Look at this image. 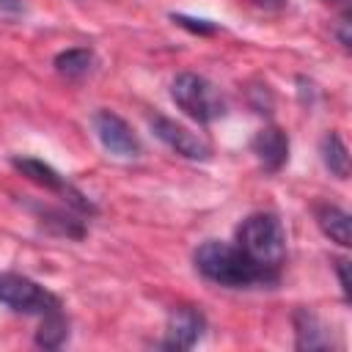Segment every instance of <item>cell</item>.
Instances as JSON below:
<instances>
[{"label": "cell", "instance_id": "52a82bcc", "mask_svg": "<svg viewBox=\"0 0 352 352\" xmlns=\"http://www.w3.org/2000/svg\"><path fill=\"white\" fill-rule=\"evenodd\" d=\"M151 132L168 148H173L176 154H182L187 160H209L212 157V146L201 135L190 132L187 126H182V124H176V121H170L165 116H154L151 118Z\"/></svg>", "mask_w": 352, "mask_h": 352}, {"label": "cell", "instance_id": "ac0fdd59", "mask_svg": "<svg viewBox=\"0 0 352 352\" xmlns=\"http://www.w3.org/2000/svg\"><path fill=\"white\" fill-rule=\"evenodd\" d=\"M349 14H341V19H338V28H336V36H338V41L344 44V47H349V41H352V36H349Z\"/></svg>", "mask_w": 352, "mask_h": 352}, {"label": "cell", "instance_id": "7c38bea8", "mask_svg": "<svg viewBox=\"0 0 352 352\" xmlns=\"http://www.w3.org/2000/svg\"><path fill=\"white\" fill-rule=\"evenodd\" d=\"M319 151H322V162L324 168L336 176V179H346L349 176V151L341 140V135L336 132H327L319 143Z\"/></svg>", "mask_w": 352, "mask_h": 352}, {"label": "cell", "instance_id": "7a4b0ae2", "mask_svg": "<svg viewBox=\"0 0 352 352\" xmlns=\"http://www.w3.org/2000/svg\"><path fill=\"white\" fill-rule=\"evenodd\" d=\"M236 248L267 270H280L286 258V234L275 214L256 212L236 228Z\"/></svg>", "mask_w": 352, "mask_h": 352}, {"label": "cell", "instance_id": "9a60e30c", "mask_svg": "<svg viewBox=\"0 0 352 352\" xmlns=\"http://www.w3.org/2000/svg\"><path fill=\"white\" fill-rule=\"evenodd\" d=\"M91 63H94V55L85 47H72L55 55V69L66 77H82L91 69Z\"/></svg>", "mask_w": 352, "mask_h": 352}, {"label": "cell", "instance_id": "5b68a950", "mask_svg": "<svg viewBox=\"0 0 352 352\" xmlns=\"http://www.w3.org/2000/svg\"><path fill=\"white\" fill-rule=\"evenodd\" d=\"M11 165L22 173V176H28L30 182H36L38 187H44V190H50V192H58L63 201H69L74 209H80V212H96V206L74 187V184H69L66 182V176H60L52 165H47V162H41V160H33V157H14L11 160Z\"/></svg>", "mask_w": 352, "mask_h": 352}, {"label": "cell", "instance_id": "277c9868", "mask_svg": "<svg viewBox=\"0 0 352 352\" xmlns=\"http://www.w3.org/2000/svg\"><path fill=\"white\" fill-rule=\"evenodd\" d=\"M0 302L19 314H47L60 308V300L52 292L16 272H0Z\"/></svg>", "mask_w": 352, "mask_h": 352}, {"label": "cell", "instance_id": "30bf717a", "mask_svg": "<svg viewBox=\"0 0 352 352\" xmlns=\"http://www.w3.org/2000/svg\"><path fill=\"white\" fill-rule=\"evenodd\" d=\"M316 223L324 231V236H330L341 248H349L352 245V220H349V214L344 209L324 204V206L316 209Z\"/></svg>", "mask_w": 352, "mask_h": 352}, {"label": "cell", "instance_id": "2e32d148", "mask_svg": "<svg viewBox=\"0 0 352 352\" xmlns=\"http://www.w3.org/2000/svg\"><path fill=\"white\" fill-rule=\"evenodd\" d=\"M170 19H173L176 25L192 30V33H214V30H217V25H212L209 19H192V16H184V14H173Z\"/></svg>", "mask_w": 352, "mask_h": 352}, {"label": "cell", "instance_id": "9c48e42d", "mask_svg": "<svg viewBox=\"0 0 352 352\" xmlns=\"http://www.w3.org/2000/svg\"><path fill=\"white\" fill-rule=\"evenodd\" d=\"M256 160L261 162L264 170H280L283 162L289 160V138L283 129L278 126H264L256 132L253 143H250Z\"/></svg>", "mask_w": 352, "mask_h": 352}, {"label": "cell", "instance_id": "3957f363", "mask_svg": "<svg viewBox=\"0 0 352 352\" xmlns=\"http://www.w3.org/2000/svg\"><path fill=\"white\" fill-rule=\"evenodd\" d=\"M170 99L176 102V107L184 116H190L198 124L217 121L226 113V102H223L220 91L206 77L192 74V72L176 74V80L170 82Z\"/></svg>", "mask_w": 352, "mask_h": 352}, {"label": "cell", "instance_id": "4fadbf2b", "mask_svg": "<svg viewBox=\"0 0 352 352\" xmlns=\"http://www.w3.org/2000/svg\"><path fill=\"white\" fill-rule=\"evenodd\" d=\"M66 338H69V322L60 314V308L47 311L44 314V322H41V327L36 333V344L44 346V349H58V346L66 344Z\"/></svg>", "mask_w": 352, "mask_h": 352}, {"label": "cell", "instance_id": "e0dca14e", "mask_svg": "<svg viewBox=\"0 0 352 352\" xmlns=\"http://www.w3.org/2000/svg\"><path fill=\"white\" fill-rule=\"evenodd\" d=\"M336 272H338V283H341L344 300H349V261L346 258H336Z\"/></svg>", "mask_w": 352, "mask_h": 352}, {"label": "cell", "instance_id": "ffe728a7", "mask_svg": "<svg viewBox=\"0 0 352 352\" xmlns=\"http://www.w3.org/2000/svg\"><path fill=\"white\" fill-rule=\"evenodd\" d=\"M253 3L261 8H283L286 6V0H253Z\"/></svg>", "mask_w": 352, "mask_h": 352}, {"label": "cell", "instance_id": "ba28073f", "mask_svg": "<svg viewBox=\"0 0 352 352\" xmlns=\"http://www.w3.org/2000/svg\"><path fill=\"white\" fill-rule=\"evenodd\" d=\"M204 314L190 308V305H179L170 311L168 324H165V338H162V349H190L195 346V341L204 333Z\"/></svg>", "mask_w": 352, "mask_h": 352}, {"label": "cell", "instance_id": "6da1fadb", "mask_svg": "<svg viewBox=\"0 0 352 352\" xmlns=\"http://www.w3.org/2000/svg\"><path fill=\"white\" fill-rule=\"evenodd\" d=\"M195 270L209 278L212 283L228 286V289H242V286H270L278 280V270H267L256 264L250 256H245L236 245L209 239L204 242L195 256Z\"/></svg>", "mask_w": 352, "mask_h": 352}, {"label": "cell", "instance_id": "8fae6325", "mask_svg": "<svg viewBox=\"0 0 352 352\" xmlns=\"http://www.w3.org/2000/svg\"><path fill=\"white\" fill-rule=\"evenodd\" d=\"M294 333H297V349H322V346H327L324 327H322L319 316L308 308L294 311Z\"/></svg>", "mask_w": 352, "mask_h": 352}, {"label": "cell", "instance_id": "d6986e66", "mask_svg": "<svg viewBox=\"0 0 352 352\" xmlns=\"http://www.w3.org/2000/svg\"><path fill=\"white\" fill-rule=\"evenodd\" d=\"M22 11H25L22 0H0V14H6V16H19Z\"/></svg>", "mask_w": 352, "mask_h": 352}, {"label": "cell", "instance_id": "8992f818", "mask_svg": "<svg viewBox=\"0 0 352 352\" xmlns=\"http://www.w3.org/2000/svg\"><path fill=\"white\" fill-rule=\"evenodd\" d=\"M94 132H96L99 143L104 146V151H110L116 157H138L140 154V140L132 132V126L110 110H99L94 116Z\"/></svg>", "mask_w": 352, "mask_h": 352}, {"label": "cell", "instance_id": "5bb4252c", "mask_svg": "<svg viewBox=\"0 0 352 352\" xmlns=\"http://www.w3.org/2000/svg\"><path fill=\"white\" fill-rule=\"evenodd\" d=\"M41 226L58 236H69V239H82L85 236V228L77 217L66 214V212H58V209H36Z\"/></svg>", "mask_w": 352, "mask_h": 352}]
</instances>
